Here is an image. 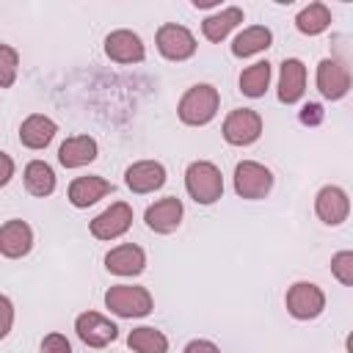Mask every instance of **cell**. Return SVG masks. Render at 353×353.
Here are the masks:
<instances>
[{
    "label": "cell",
    "mask_w": 353,
    "mask_h": 353,
    "mask_svg": "<svg viewBox=\"0 0 353 353\" xmlns=\"http://www.w3.org/2000/svg\"><path fill=\"white\" fill-rule=\"evenodd\" d=\"M218 110H221V94L212 83L190 85L176 102V116L185 127H204L218 116Z\"/></svg>",
    "instance_id": "1"
},
{
    "label": "cell",
    "mask_w": 353,
    "mask_h": 353,
    "mask_svg": "<svg viewBox=\"0 0 353 353\" xmlns=\"http://www.w3.org/2000/svg\"><path fill=\"white\" fill-rule=\"evenodd\" d=\"M185 190L188 196L201 204L210 207L215 201L223 199V174L212 160H193L185 168Z\"/></svg>",
    "instance_id": "2"
},
{
    "label": "cell",
    "mask_w": 353,
    "mask_h": 353,
    "mask_svg": "<svg viewBox=\"0 0 353 353\" xmlns=\"http://www.w3.org/2000/svg\"><path fill=\"white\" fill-rule=\"evenodd\" d=\"M102 301L110 314L124 317V320H141V317L152 314V309H154L152 292L141 284H113L105 290Z\"/></svg>",
    "instance_id": "3"
},
{
    "label": "cell",
    "mask_w": 353,
    "mask_h": 353,
    "mask_svg": "<svg viewBox=\"0 0 353 353\" xmlns=\"http://www.w3.org/2000/svg\"><path fill=\"white\" fill-rule=\"evenodd\" d=\"M232 185H234V193L240 199L259 201V199H268L273 190V171L259 160H240L234 165Z\"/></svg>",
    "instance_id": "4"
},
{
    "label": "cell",
    "mask_w": 353,
    "mask_h": 353,
    "mask_svg": "<svg viewBox=\"0 0 353 353\" xmlns=\"http://www.w3.org/2000/svg\"><path fill=\"white\" fill-rule=\"evenodd\" d=\"M284 306H287V314L292 320H301V323L317 320L325 312V292L314 281H295L287 287Z\"/></svg>",
    "instance_id": "5"
},
{
    "label": "cell",
    "mask_w": 353,
    "mask_h": 353,
    "mask_svg": "<svg viewBox=\"0 0 353 353\" xmlns=\"http://www.w3.org/2000/svg\"><path fill=\"white\" fill-rule=\"evenodd\" d=\"M154 44H157V52L171 63L190 61L199 50V41L190 33V28H185L179 22H163L154 33Z\"/></svg>",
    "instance_id": "6"
},
{
    "label": "cell",
    "mask_w": 353,
    "mask_h": 353,
    "mask_svg": "<svg viewBox=\"0 0 353 353\" xmlns=\"http://www.w3.org/2000/svg\"><path fill=\"white\" fill-rule=\"evenodd\" d=\"M262 130H265V121L254 108H234L226 113L221 124V135L229 146H251L262 138Z\"/></svg>",
    "instance_id": "7"
},
{
    "label": "cell",
    "mask_w": 353,
    "mask_h": 353,
    "mask_svg": "<svg viewBox=\"0 0 353 353\" xmlns=\"http://www.w3.org/2000/svg\"><path fill=\"white\" fill-rule=\"evenodd\" d=\"M74 334L83 345H88L94 350H102V347H108L110 342L119 339V325L110 317L99 314V312H80L74 317Z\"/></svg>",
    "instance_id": "8"
},
{
    "label": "cell",
    "mask_w": 353,
    "mask_h": 353,
    "mask_svg": "<svg viewBox=\"0 0 353 353\" xmlns=\"http://www.w3.org/2000/svg\"><path fill=\"white\" fill-rule=\"evenodd\" d=\"M132 226V207L127 201H113L110 207H105L99 215H94L88 221V232L97 240H119L121 234H127Z\"/></svg>",
    "instance_id": "9"
},
{
    "label": "cell",
    "mask_w": 353,
    "mask_h": 353,
    "mask_svg": "<svg viewBox=\"0 0 353 353\" xmlns=\"http://www.w3.org/2000/svg\"><path fill=\"white\" fill-rule=\"evenodd\" d=\"M314 85L317 91L328 99V102H339L347 97L350 85H353V77H350V69L336 61V58H323L317 63V72H314Z\"/></svg>",
    "instance_id": "10"
},
{
    "label": "cell",
    "mask_w": 353,
    "mask_h": 353,
    "mask_svg": "<svg viewBox=\"0 0 353 353\" xmlns=\"http://www.w3.org/2000/svg\"><path fill=\"white\" fill-rule=\"evenodd\" d=\"M314 215L325 226H342L350 218V196L339 185H323L314 193Z\"/></svg>",
    "instance_id": "11"
},
{
    "label": "cell",
    "mask_w": 353,
    "mask_h": 353,
    "mask_svg": "<svg viewBox=\"0 0 353 353\" xmlns=\"http://www.w3.org/2000/svg\"><path fill=\"white\" fill-rule=\"evenodd\" d=\"M105 55L113 63L130 66V63H141L146 58V47H143V39L135 30L119 28V30H110L105 36Z\"/></svg>",
    "instance_id": "12"
},
{
    "label": "cell",
    "mask_w": 353,
    "mask_h": 353,
    "mask_svg": "<svg viewBox=\"0 0 353 353\" xmlns=\"http://www.w3.org/2000/svg\"><path fill=\"white\" fill-rule=\"evenodd\" d=\"M182 218H185V207H182V201L176 196H163L154 204H149L146 212H143V223L154 234H171V232H176L179 223H182Z\"/></svg>",
    "instance_id": "13"
},
{
    "label": "cell",
    "mask_w": 353,
    "mask_h": 353,
    "mask_svg": "<svg viewBox=\"0 0 353 353\" xmlns=\"http://www.w3.org/2000/svg\"><path fill=\"white\" fill-rule=\"evenodd\" d=\"M165 179H168V174H165V165L160 160H135L124 171V185L138 196L160 190L165 185Z\"/></svg>",
    "instance_id": "14"
},
{
    "label": "cell",
    "mask_w": 353,
    "mask_h": 353,
    "mask_svg": "<svg viewBox=\"0 0 353 353\" xmlns=\"http://www.w3.org/2000/svg\"><path fill=\"white\" fill-rule=\"evenodd\" d=\"M105 270L121 279H135L146 270V251L135 243H119L105 254Z\"/></svg>",
    "instance_id": "15"
},
{
    "label": "cell",
    "mask_w": 353,
    "mask_h": 353,
    "mask_svg": "<svg viewBox=\"0 0 353 353\" xmlns=\"http://www.w3.org/2000/svg\"><path fill=\"white\" fill-rule=\"evenodd\" d=\"M113 190H116L113 182H108V179L99 176V174H88V176H74V179L69 182V188H66V199H69L72 207H77V210H88V207H94L99 199L110 196Z\"/></svg>",
    "instance_id": "16"
},
{
    "label": "cell",
    "mask_w": 353,
    "mask_h": 353,
    "mask_svg": "<svg viewBox=\"0 0 353 353\" xmlns=\"http://www.w3.org/2000/svg\"><path fill=\"white\" fill-rule=\"evenodd\" d=\"M306 94V66L301 58H284L279 66V85L276 97L281 105H295Z\"/></svg>",
    "instance_id": "17"
},
{
    "label": "cell",
    "mask_w": 353,
    "mask_h": 353,
    "mask_svg": "<svg viewBox=\"0 0 353 353\" xmlns=\"http://www.w3.org/2000/svg\"><path fill=\"white\" fill-rule=\"evenodd\" d=\"M33 248V229L22 218H11L0 226V254L6 259H22Z\"/></svg>",
    "instance_id": "18"
},
{
    "label": "cell",
    "mask_w": 353,
    "mask_h": 353,
    "mask_svg": "<svg viewBox=\"0 0 353 353\" xmlns=\"http://www.w3.org/2000/svg\"><path fill=\"white\" fill-rule=\"evenodd\" d=\"M55 132H58V124H55L50 116H44V113H30V116H25L22 124H19V143H22L25 149L41 152V149H47V146L52 143Z\"/></svg>",
    "instance_id": "19"
},
{
    "label": "cell",
    "mask_w": 353,
    "mask_h": 353,
    "mask_svg": "<svg viewBox=\"0 0 353 353\" xmlns=\"http://www.w3.org/2000/svg\"><path fill=\"white\" fill-rule=\"evenodd\" d=\"M99 157V146L97 141L83 132V135H69L61 146H58V163L63 168H83L88 163H94Z\"/></svg>",
    "instance_id": "20"
},
{
    "label": "cell",
    "mask_w": 353,
    "mask_h": 353,
    "mask_svg": "<svg viewBox=\"0 0 353 353\" xmlns=\"http://www.w3.org/2000/svg\"><path fill=\"white\" fill-rule=\"evenodd\" d=\"M245 19V14H243V8L240 6H226V8H218L215 14H210V17H204V22H201V36L207 39V41H212V44H221L240 22Z\"/></svg>",
    "instance_id": "21"
},
{
    "label": "cell",
    "mask_w": 353,
    "mask_h": 353,
    "mask_svg": "<svg viewBox=\"0 0 353 353\" xmlns=\"http://www.w3.org/2000/svg\"><path fill=\"white\" fill-rule=\"evenodd\" d=\"M273 44V30L268 25H248L232 39V55L234 58H251L265 52Z\"/></svg>",
    "instance_id": "22"
},
{
    "label": "cell",
    "mask_w": 353,
    "mask_h": 353,
    "mask_svg": "<svg viewBox=\"0 0 353 353\" xmlns=\"http://www.w3.org/2000/svg\"><path fill=\"white\" fill-rule=\"evenodd\" d=\"M22 182H25V190L36 199H47L55 193V171L47 160H30L25 168H22Z\"/></svg>",
    "instance_id": "23"
},
{
    "label": "cell",
    "mask_w": 353,
    "mask_h": 353,
    "mask_svg": "<svg viewBox=\"0 0 353 353\" xmlns=\"http://www.w3.org/2000/svg\"><path fill=\"white\" fill-rule=\"evenodd\" d=\"M270 80H273V63L270 61H256L251 66H245L240 72V94L248 97V99H259L265 97V91L270 88Z\"/></svg>",
    "instance_id": "24"
},
{
    "label": "cell",
    "mask_w": 353,
    "mask_h": 353,
    "mask_svg": "<svg viewBox=\"0 0 353 353\" xmlns=\"http://www.w3.org/2000/svg\"><path fill=\"white\" fill-rule=\"evenodd\" d=\"M295 28L303 36H320L331 28V8L325 3H309L295 14Z\"/></svg>",
    "instance_id": "25"
},
{
    "label": "cell",
    "mask_w": 353,
    "mask_h": 353,
    "mask_svg": "<svg viewBox=\"0 0 353 353\" xmlns=\"http://www.w3.org/2000/svg\"><path fill=\"white\" fill-rule=\"evenodd\" d=\"M127 347L132 353H168V336L154 325H138L127 334Z\"/></svg>",
    "instance_id": "26"
},
{
    "label": "cell",
    "mask_w": 353,
    "mask_h": 353,
    "mask_svg": "<svg viewBox=\"0 0 353 353\" xmlns=\"http://www.w3.org/2000/svg\"><path fill=\"white\" fill-rule=\"evenodd\" d=\"M19 72V52L11 44H0V85L11 88Z\"/></svg>",
    "instance_id": "27"
},
{
    "label": "cell",
    "mask_w": 353,
    "mask_h": 353,
    "mask_svg": "<svg viewBox=\"0 0 353 353\" xmlns=\"http://www.w3.org/2000/svg\"><path fill=\"white\" fill-rule=\"evenodd\" d=\"M331 276L339 284L353 287V251H336L331 256Z\"/></svg>",
    "instance_id": "28"
},
{
    "label": "cell",
    "mask_w": 353,
    "mask_h": 353,
    "mask_svg": "<svg viewBox=\"0 0 353 353\" xmlns=\"http://www.w3.org/2000/svg\"><path fill=\"white\" fill-rule=\"evenodd\" d=\"M39 353H72V342L66 339V334H61V331H50V334L41 339Z\"/></svg>",
    "instance_id": "29"
},
{
    "label": "cell",
    "mask_w": 353,
    "mask_h": 353,
    "mask_svg": "<svg viewBox=\"0 0 353 353\" xmlns=\"http://www.w3.org/2000/svg\"><path fill=\"white\" fill-rule=\"evenodd\" d=\"M298 119H301V124H306V127H317V124H323L325 110H323V105H320V102H306V105L301 108Z\"/></svg>",
    "instance_id": "30"
},
{
    "label": "cell",
    "mask_w": 353,
    "mask_h": 353,
    "mask_svg": "<svg viewBox=\"0 0 353 353\" xmlns=\"http://www.w3.org/2000/svg\"><path fill=\"white\" fill-rule=\"evenodd\" d=\"M182 353H221V347L212 342V339H190Z\"/></svg>",
    "instance_id": "31"
},
{
    "label": "cell",
    "mask_w": 353,
    "mask_h": 353,
    "mask_svg": "<svg viewBox=\"0 0 353 353\" xmlns=\"http://www.w3.org/2000/svg\"><path fill=\"white\" fill-rule=\"evenodd\" d=\"M0 306H3V317H6V320H3V331H0V336L6 339V336L11 334V323H14V303H11L8 295H3V298H0Z\"/></svg>",
    "instance_id": "32"
},
{
    "label": "cell",
    "mask_w": 353,
    "mask_h": 353,
    "mask_svg": "<svg viewBox=\"0 0 353 353\" xmlns=\"http://www.w3.org/2000/svg\"><path fill=\"white\" fill-rule=\"evenodd\" d=\"M0 163H3V176H0V188H6L14 179V160L8 152H0Z\"/></svg>",
    "instance_id": "33"
},
{
    "label": "cell",
    "mask_w": 353,
    "mask_h": 353,
    "mask_svg": "<svg viewBox=\"0 0 353 353\" xmlns=\"http://www.w3.org/2000/svg\"><path fill=\"white\" fill-rule=\"evenodd\" d=\"M218 0H193V8H215Z\"/></svg>",
    "instance_id": "34"
},
{
    "label": "cell",
    "mask_w": 353,
    "mask_h": 353,
    "mask_svg": "<svg viewBox=\"0 0 353 353\" xmlns=\"http://www.w3.org/2000/svg\"><path fill=\"white\" fill-rule=\"evenodd\" d=\"M345 350H347V353H353V331L345 336Z\"/></svg>",
    "instance_id": "35"
}]
</instances>
